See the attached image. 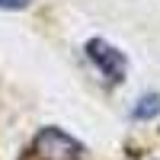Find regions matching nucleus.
I'll return each instance as SVG.
<instances>
[{"label":"nucleus","instance_id":"1","mask_svg":"<svg viewBox=\"0 0 160 160\" xmlns=\"http://www.w3.org/2000/svg\"><path fill=\"white\" fill-rule=\"evenodd\" d=\"M32 154L35 160H83L87 148L71 131H64L58 125H45L32 135Z\"/></svg>","mask_w":160,"mask_h":160},{"label":"nucleus","instance_id":"2","mask_svg":"<svg viewBox=\"0 0 160 160\" xmlns=\"http://www.w3.org/2000/svg\"><path fill=\"white\" fill-rule=\"evenodd\" d=\"M87 58L96 64V71L109 80V83H122L125 74H128V58L125 51H118L112 42H106V38H90V42L83 45Z\"/></svg>","mask_w":160,"mask_h":160},{"label":"nucleus","instance_id":"3","mask_svg":"<svg viewBox=\"0 0 160 160\" xmlns=\"http://www.w3.org/2000/svg\"><path fill=\"white\" fill-rule=\"evenodd\" d=\"M160 115V93H144V96L131 106V118L135 122H151Z\"/></svg>","mask_w":160,"mask_h":160},{"label":"nucleus","instance_id":"4","mask_svg":"<svg viewBox=\"0 0 160 160\" xmlns=\"http://www.w3.org/2000/svg\"><path fill=\"white\" fill-rule=\"evenodd\" d=\"M29 0H0V10H26Z\"/></svg>","mask_w":160,"mask_h":160}]
</instances>
